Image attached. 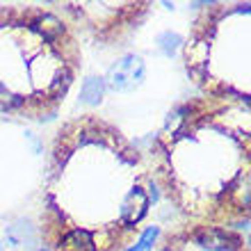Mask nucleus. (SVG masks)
<instances>
[{
	"instance_id": "1a4fd4ad",
	"label": "nucleus",
	"mask_w": 251,
	"mask_h": 251,
	"mask_svg": "<svg viewBox=\"0 0 251 251\" xmlns=\"http://www.w3.org/2000/svg\"><path fill=\"white\" fill-rule=\"evenodd\" d=\"M0 105L5 107V110H14V107L23 105V100H21L19 96H14V94H9L5 87L0 85Z\"/></svg>"
},
{
	"instance_id": "20e7f679",
	"label": "nucleus",
	"mask_w": 251,
	"mask_h": 251,
	"mask_svg": "<svg viewBox=\"0 0 251 251\" xmlns=\"http://www.w3.org/2000/svg\"><path fill=\"white\" fill-rule=\"evenodd\" d=\"M105 94V82L100 78H87L85 85H82V92H80V99L87 105H99L100 99Z\"/></svg>"
},
{
	"instance_id": "7ed1b4c3",
	"label": "nucleus",
	"mask_w": 251,
	"mask_h": 251,
	"mask_svg": "<svg viewBox=\"0 0 251 251\" xmlns=\"http://www.w3.org/2000/svg\"><path fill=\"white\" fill-rule=\"evenodd\" d=\"M62 249L64 251H96L94 247V238L82 228L71 231L66 238H62Z\"/></svg>"
},
{
	"instance_id": "6e6552de",
	"label": "nucleus",
	"mask_w": 251,
	"mask_h": 251,
	"mask_svg": "<svg viewBox=\"0 0 251 251\" xmlns=\"http://www.w3.org/2000/svg\"><path fill=\"white\" fill-rule=\"evenodd\" d=\"M155 238H158V228H155V226L146 228L144 235H142V240H139V245H135L130 251H151V247H153V242H155Z\"/></svg>"
},
{
	"instance_id": "f257e3e1",
	"label": "nucleus",
	"mask_w": 251,
	"mask_h": 251,
	"mask_svg": "<svg viewBox=\"0 0 251 251\" xmlns=\"http://www.w3.org/2000/svg\"><path fill=\"white\" fill-rule=\"evenodd\" d=\"M144 62L135 57V55H126L117 64L110 66L107 71V85L112 87L114 92H130L144 80Z\"/></svg>"
},
{
	"instance_id": "0eeeda50",
	"label": "nucleus",
	"mask_w": 251,
	"mask_h": 251,
	"mask_svg": "<svg viewBox=\"0 0 251 251\" xmlns=\"http://www.w3.org/2000/svg\"><path fill=\"white\" fill-rule=\"evenodd\" d=\"M158 44L167 55H176V50H178L180 44H183V39H180V34H176V32H162L158 37Z\"/></svg>"
},
{
	"instance_id": "423d86ee",
	"label": "nucleus",
	"mask_w": 251,
	"mask_h": 251,
	"mask_svg": "<svg viewBox=\"0 0 251 251\" xmlns=\"http://www.w3.org/2000/svg\"><path fill=\"white\" fill-rule=\"evenodd\" d=\"M34 27L39 30V34L44 37V39H57V37L64 32V25L60 23V19H55L53 14H44V16H39L37 23H34Z\"/></svg>"
},
{
	"instance_id": "f03ea898",
	"label": "nucleus",
	"mask_w": 251,
	"mask_h": 251,
	"mask_svg": "<svg viewBox=\"0 0 251 251\" xmlns=\"http://www.w3.org/2000/svg\"><path fill=\"white\" fill-rule=\"evenodd\" d=\"M146 208H149V199L142 190H132L128 197H126L124 205H121V217L128 222V224H135L144 217Z\"/></svg>"
},
{
	"instance_id": "39448f33",
	"label": "nucleus",
	"mask_w": 251,
	"mask_h": 251,
	"mask_svg": "<svg viewBox=\"0 0 251 251\" xmlns=\"http://www.w3.org/2000/svg\"><path fill=\"white\" fill-rule=\"evenodd\" d=\"M233 240L226 235L224 231H203L199 233V245L212 251H226L231 247Z\"/></svg>"
},
{
	"instance_id": "9d476101",
	"label": "nucleus",
	"mask_w": 251,
	"mask_h": 251,
	"mask_svg": "<svg viewBox=\"0 0 251 251\" xmlns=\"http://www.w3.org/2000/svg\"><path fill=\"white\" fill-rule=\"evenodd\" d=\"M165 251H169V249H165Z\"/></svg>"
}]
</instances>
